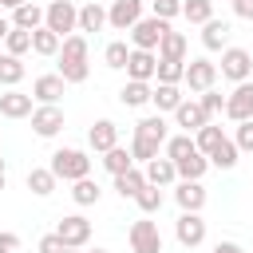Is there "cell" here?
Here are the masks:
<instances>
[{
  "label": "cell",
  "instance_id": "6da1fadb",
  "mask_svg": "<svg viewBox=\"0 0 253 253\" xmlns=\"http://www.w3.org/2000/svg\"><path fill=\"white\" fill-rule=\"evenodd\" d=\"M63 83H83L91 75V63H87V36H67L59 43V71H55Z\"/></svg>",
  "mask_w": 253,
  "mask_h": 253
},
{
  "label": "cell",
  "instance_id": "7a4b0ae2",
  "mask_svg": "<svg viewBox=\"0 0 253 253\" xmlns=\"http://www.w3.org/2000/svg\"><path fill=\"white\" fill-rule=\"evenodd\" d=\"M47 170L55 174V182H79V178H91V158H87V150L63 146V150L51 154V166Z\"/></svg>",
  "mask_w": 253,
  "mask_h": 253
},
{
  "label": "cell",
  "instance_id": "3957f363",
  "mask_svg": "<svg viewBox=\"0 0 253 253\" xmlns=\"http://www.w3.org/2000/svg\"><path fill=\"white\" fill-rule=\"evenodd\" d=\"M43 28L55 32L59 40L75 36V32H79V8H75L71 0H51V4L43 8Z\"/></svg>",
  "mask_w": 253,
  "mask_h": 253
},
{
  "label": "cell",
  "instance_id": "277c9868",
  "mask_svg": "<svg viewBox=\"0 0 253 253\" xmlns=\"http://www.w3.org/2000/svg\"><path fill=\"white\" fill-rule=\"evenodd\" d=\"M166 32H170L166 20H158V16H142V20L130 28V43H134L138 51H158V43H162Z\"/></svg>",
  "mask_w": 253,
  "mask_h": 253
},
{
  "label": "cell",
  "instance_id": "5b68a950",
  "mask_svg": "<svg viewBox=\"0 0 253 253\" xmlns=\"http://www.w3.org/2000/svg\"><path fill=\"white\" fill-rule=\"evenodd\" d=\"M55 237H59L67 249H83V245L91 241V221H87L83 213H67V217L55 225Z\"/></svg>",
  "mask_w": 253,
  "mask_h": 253
},
{
  "label": "cell",
  "instance_id": "8992f818",
  "mask_svg": "<svg viewBox=\"0 0 253 253\" xmlns=\"http://www.w3.org/2000/svg\"><path fill=\"white\" fill-rule=\"evenodd\" d=\"M217 71H221L225 79H233V83H245V79L253 75V55H249L245 47H225Z\"/></svg>",
  "mask_w": 253,
  "mask_h": 253
},
{
  "label": "cell",
  "instance_id": "52a82bcc",
  "mask_svg": "<svg viewBox=\"0 0 253 253\" xmlns=\"http://www.w3.org/2000/svg\"><path fill=\"white\" fill-rule=\"evenodd\" d=\"M126 237H130V253H162V233H158V225L150 217L134 221Z\"/></svg>",
  "mask_w": 253,
  "mask_h": 253
},
{
  "label": "cell",
  "instance_id": "ba28073f",
  "mask_svg": "<svg viewBox=\"0 0 253 253\" xmlns=\"http://www.w3.org/2000/svg\"><path fill=\"white\" fill-rule=\"evenodd\" d=\"M182 83H186L194 95L210 91V87L217 83V63H210V59H190V63H186V75H182Z\"/></svg>",
  "mask_w": 253,
  "mask_h": 253
},
{
  "label": "cell",
  "instance_id": "9c48e42d",
  "mask_svg": "<svg viewBox=\"0 0 253 253\" xmlns=\"http://www.w3.org/2000/svg\"><path fill=\"white\" fill-rule=\"evenodd\" d=\"M138 20H142V0H111L107 24H111L115 32H130Z\"/></svg>",
  "mask_w": 253,
  "mask_h": 253
},
{
  "label": "cell",
  "instance_id": "30bf717a",
  "mask_svg": "<svg viewBox=\"0 0 253 253\" xmlns=\"http://www.w3.org/2000/svg\"><path fill=\"white\" fill-rule=\"evenodd\" d=\"M174 237H178L186 249H198V245L206 241V221H202V213H178Z\"/></svg>",
  "mask_w": 253,
  "mask_h": 253
},
{
  "label": "cell",
  "instance_id": "8fae6325",
  "mask_svg": "<svg viewBox=\"0 0 253 253\" xmlns=\"http://www.w3.org/2000/svg\"><path fill=\"white\" fill-rule=\"evenodd\" d=\"M225 115H229L233 123L253 119V83H249V79H245V83H237V87L229 91V99H225Z\"/></svg>",
  "mask_w": 253,
  "mask_h": 253
},
{
  "label": "cell",
  "instance_id": "7c38bea8",
  "mask_svg": "<svg viewBox=\"0 0 253 253\" xmlns=\"http://www.w3.org/2000/svg\"><path fill=\"white\" fill-rule=\"evenodd\" d=\"M154 67H158V55H154V51H138V47H130V55H126V79H134V83H150V79H154Z\"/></svg>",
  "mask_w": 253,
  "mask_h": 253
},
{
  "label": "cell",
  "instance_id": "4fadbf2b",
  "mask_svg": "<svg viewBox=\"0 0 253 253\" xmlns=\"http://www.w3.org/2000/svg\"><path fill=\"white\" fill-rule=\"evenodd\" d=\"M63 91H67V83H63L59 75H40V79L32 83V99H40V107H59Z\"/></svg>",
  "mask_w": 253,
  "mask_h": 253
},
{
  "label": "cell",
  "instance_id": "5bb4252c",
  "mask_svg": "<svg viewBox=\"0 0 253 253\" xmlns=\"http://www.w3.org/2000/svg\"><path fill=\"white\" fill-rule=\"evenodd\" d=\"M32 130H36L40 138H55V134L63 130V111H59V107H36V111H32Z\"/></svg>",
  "mask_w": 253,
  "mask_h": 253
},
{
  "label": "cell",
  "instance_id": "9a60e30c",
  "mask_svg": "<svg viewBox=\"0 0 253 253\" xmlns=\"http://www.w3.org/2000/svg\"><path fill=\"white\" fill-rule=\"evenodd\" d=\"M174 202H178L182 213H202V206H206V186H202V182H178V186H174Z\"/></svg>",
  "mask_w": 253,
  "mask_h": 253
},
{
  "label": "cell",
  "instance_id": "2e32d148",
  "mask_svg": "<svg viewBox=\"0 0 253 253\" xmlns=\"http://www.w3.org/2000/svg\"><path fill=\"white\" fill-rule=\"evenodd\" d=\"M36 107H32V95H24V91H16V87H8L4 95H0V115L4 119H28Z\"/></svg>",
  "mask_w": 253,
  "mask_h": 253
},
{
  "label": "cell",
  "instance_id": "e0dca14e",
  "mask_svg": "<svg viewBox=\"0 0 253 253\" xmlns=\"http://www.w3.org/2000/svg\"><path fill=\"white\" fill-rule=\"evenodd\" d=\"M174 123H178V126H186V134H190V130H202V126L210 123V115L202 111V103H198V99H182V103H178V111H174Z\"/></svg>",
  "mask_w": 253,
  "mask_h": 253
},
{
  "label": "cell",
  "instance_id": "ac0fdd59",
  "mask_svg": "<svg viewBox=\"0 0 253 253\" xmlns=\"http://www.w3.org/2000/svg\"><path fill=\"white\" fill-rule=\"evenodd\" d=\"M87 142H91L95 154H107L111 146H119V126H115L111 119H99V123L87 130Z\"/></svg>",
  "mask_w": 253,
  "mask_h": 253
},
{
  "label": "cell",
  "instance_id": "d6986e66",
  "mask_svg": "<svg viewBox=\"0 0 253 253\" xmlns=\"http://www.w3.org/2000/svg\"><path fill=\"white\" fill-rule=\"evenodd\" d=\"M182 99H186V95L178 91V83H154V87H150V103L158 107V115H162V111H170V115H174Z\"/></svg>",
  "mask_w": 253,
  "mask_h": 253
},
{
  "label": "cell",
  "instance_id": "ffe728a7",
  "mask_svg": "<svg viewBox=\"0 0 253 253\" xmlns=\"http://www.w3.org/2000/svg\"><path fill=\"white\" fill-rule=\"evenodd\" d=\"M225 40H229V24L225 20H206L202 24V43H206V51H225Z\"/></svg>",
  "mask_w": 253,
  "mask_h": 253
},
{
  "label": "cell",
  "instance_id": "44dd1931",
  "mask_svg": "<svg viewBox=\"0 0 253 253\" xmlns=\"http://www.w3.org/2000/svg\"><path fill=\"white\" fill-rule=\"evenodd\" d=\"M142 174H146V182H150V186H158V190H162V186H174V178H178V170H174V162H170V158H150Z\"/></svg>",
  "mask_w": 253,
  "mask_h": 253
},
{
  "label": "cell",
  "instance_id": "7402d4cb",
  "mask_svg": "<svg viewBox=\"0 0 253 253\" xmlns=\"http://www.w3.org/2000/svg\"><path fill=\"white\" fill-rule=\"evenodd\" d=\"M158 59H170V63H186V36L182 32H166L162 43H158Z\"/></svg>",
  "mask_w": 253,
  "mask_h": 253
},
{
  "label": "cell",
  "instance_id": "603a6c76",
  "mask_svg": "<svg viewBox=\"0 0 253 253\" xmlns=\"http://www.w3.org/2000/svg\"><path fill=\"white\" fill-rule=\"evenodd\" d=\"M103 28H107V8L95 4V0L83 4V8H79V36H83V32H103Z\"/></svg>",
  "mask_w": 253,
  "mask_h": 253
},
{
  "label": "cell",
  "instance_id": "cb8c5ba5",
  "mask_svg": "<svg viewBox=\"0 0 253 253\" xmlns=\"http://www.w3.org/2000/svg\"><path fill=\"white\" fill-rule=\"evenodd\" d=\"M55 186H59V182H55V174H51L47 166H32V170H28V190H32L36 198L55 194Z\"/></svg>",
  "mask_w": 253,
  "mask_h": 253
},
{
  "label": "cell",
  "instance_id": "d4e9b609",
  "mask_svg": "<svg viewBox=\"0 0 253 253\" xmlns=\"http://www.w3.org/2000/svg\"><path fill=\"white\" fill-rule=\"evenodd\" d=\"M12 28H24V32L43 28V8H40V4H20V8L12 12Z\"/></svg>",
  "mask_w": 253,
  "mask_h": 253
},
{
  "label": "cell",
  "instance_id": "484cf974",
  "mask_svg": "<svg viewBox=\"0 0 253 253\" xmlns=\"http://www.w3.org/2000/svg\"><path fill=\"white\" fill-rule=\"evenodd\" d=\"M134 134H138V138H154V142H162V146H166V138H170L162 115H146V119H138V123H134Z\"/></svg>",
  "mask_w": 253,
  "mask_h": 253
},
{
  "label": "cell",
  "instance_id": "4316f807",
  "mask_svg": "<svg viewBox=\"0 0 253 253\" xmlns=\"http://www.w3.org/2000/svg\"><path fill=\"white\" fill-rule=\"evenodd\" d=\"M221 138H225V130H221V126H213V123H206L202 130H194V146H198V154H206V158L221 146Z\"/></svg>",
  "mask_w": 253,
  "mask_h": 253
},
{
  "label": "cell",
  "instance_id": "83f0119b",
  "mask_svg": "<svg viewBox=\"0 0 253 253\" xmlns=\"http://www.w3.org/2000/svg\"><path fill=\"white\" fill-rule=\"evenodd\" d=\"M174 170H178L182 182H202V174L210 170V158H206V154H190V158L174 162Z\"/></svg>",
  "mask_w": 253,
  "mask_h": 253
},
{
  "label": "cell",
  "instance_id": "f1b7e54d",
  "mask_svg": "<svg viewBox=\"0 0 253 253\" xmlns=\"http://www.w3.org/2000/svg\"><path fill=\"white\" fill-rule=\"evenodd\" d=\"M119 103H123V107H146V103H150V83H134V79H126L123 91H119Z\"/></svg>",
  "mask_w": 253,
  "mask_h": 253
},
{
  "label": "cell",
  "instance_id": "f546056e",
  "mask_svg": "<svg viewBox=\"0 0 253 253\" xmlns=\"http://www.w3.org/2000/svg\"><path fill=\"white\" fill-rule=\"evenodd\" d=\"M142 186H146V174H142L138 166H130L126 174H119V178H115V190H119V198H134Z\"/></svg>",
  "mask_w": 253,
  "mask_h": 253
},
{
  "label": "cell",
  "instance_id": "4dcf8cb0",
  "mask_svg": "<svg viewBox=\"0 0 253 253\" xmlns=\"http://www.w3.org/2000/svg\"><path fill=\"white\" fill-rule=\"evenodd\" d=\"M4 51H8V55H16V59H24V55L32 51V32H24V28H12V32L4 36Z\"/></svg>",
  "mask_w": 253,
  "mask_h": 253
},
{
  "label": "cell",
  "instance_id": "1f68e13d",
  "mask_svg": "<svg viewBox=\"0 0 253 253\" xmlns=\"http://www.w3.org/2000/svg\"><path fill=\"white\" fill-rule=\"evenodd\" d=\"M59 43H63V40H59L55 32H47V28H36V32H32V51H36V55H59Z\"/></svg>",
  "mask_w": 253,
  "mask_h": 253
},
{
  "label": "cell",
  "instance_id": "d6a6232c",
  "mask_svg": "<svg viewBox=\"0 0 253 253\" xmlns=\"http://www.w3.org/2000/svg\"><path fill=\"white\" fill-rule=\"evenodd\" d=\"M190 154H198V146H194L190 134H170V138H166V158H170V162H182V158H190Z\"/></svg>",
  "mask_w": 253,
  "mask_h": 253
},
{
  "label": "cell",
  "instance_id": "836d02e7",
  "mask_svg": "<svg viewBox=\"0 0 253 253\" xmlns=\"http://www.w3.org/2000/svg\"><path fill=\"white\" fill-rule=\"evenodd\" d=\"M103 166L119 178V174H126V170L134 166V158H130V150H126V146H111V150L103 154Z\"/></svg>",
  "mask_w": 253,
  "mask_h": 253
},
{
  "label": "cell",
  "instance_id": "e575fe53",
  "mask_svg": "<svg viewBox=\"0 0 253 253\" xmlns=\"http://www.w3.org/2000/svg\"><path fill=\"white\" fill-rule=\"evenodd\" d=\"M237 154H241V150L233 146V138H221V146L210 154V166H217V170H233V166H237Z\"/></svg>",
  "mask_w": 253,
  "mask_h": 253
},
{
  "label": "cell",
  "instance_id": "d590c367",
  "mask_svg": "<svg viewBox=\"0 0 253 253\" xmlns=\"http://www.w3.org/2000/svg\"><path fill=\"white\" fill-rule=\"evenodd\" d=\"M99 182H91V178H79V182H71V198H75V206H95L99 202Z\"/></svg>",
  "mask_w": 253,
  "mask_h": 253
},
{
  "label": "cell",
  "instance_id": "8d00e7d4",
  "mask_svg": "<svg viewBox=\"0 0 253 253\" xmlns=\"http://www.w3.org/2000/svg\"><path fill=\"white\" fill-rule=\"evenodd\" d=\"M182 16L190 24H206L213 20V0H182Z\"/></svg>",
  "mask_w": 253,
  "mask_h": 253
},
{
  "label": "cell",
  "instance_id": "74e56055",
  "mask_svg": "<svg viewBox=\"0 0 253 253\" xmlns=\"http://www.w3.org/2000/svg\"><path fill=\"white\" fill-rule=\"evenodd\" d=\"M20 79H24V59H16V55L4 51V55H0V83H4V87H16Z\"/></svg>",
  "mask_w": 253,
  "mask_h": 253
},
{
  "label": "cell",
  "instance_id": "f35d334b",
  "mask_svg": "<svg viewBox=\"0 0 253 253\" xmlns=\"http://www.w3.org/2000/svg\"><path fill=\"white\" fill-rule=\"evenodd\" d=\"M134 202H138V210H142V213H158L166 198H162V190H158V186H150V182H146V186L134 194Z\"/></svg>",
  "mask_w": 253,
  "mask_h": 253
},
{
  "label": "cell",
  "instance_id": "ab89813d",
  "mask_svg": "<svg viewBox=\"0 0 253 253\" xmlns=\"http://www.w3.org/2000/svg\"><path fill=\"white\" fill-rule=\"evenodd\" d=\"M158 150H162V142H154V138H138V134H134V142H130V158L142 162V166H146L150 158H158Z\"/></svg>",
  "mask_w": 253,
  "mask_h": 253
},
{
  "label": "cell",
  "instance_id": "60d3db41",
  "mask_svg": "<svg viewBox=\"0 0 253 253\" xmlns=\"http://www.w3.org/2000/svg\"><path fill=\"white\" fill-rule=\"evenodd\" d=\"M182 75H186V63L158 59V67H154V79H158V83H182Z\"/></svg>",
  "mask_w": 253,
  "mask_h": 253
},
{
  "label": "cell",
  "instance_id": "b9f144b4",
  "mask_svg": "<svg viewBox=\"0 0 253 253\" xmlns=\"http://www.w3.org/2000/svg\"><path fill=\"white\" fill-rule=\"evenodd\" d=\"M126 55H130V47H126L123 40H115V43H107V51H103V59H107V67H115V71H123V67H126Z\"/></svg>",
  "mask_w": 253,
  "mask_h": 253
},
{
  "label": "cell",
  "instance_id": "7bdbcfd3",
  "mask_svg": "<svg viewBox=\"0 0 253 253\" xmlns=\"http://www.w3.org/2000/svg\"><path fill=\"white\" fill-rule=\"evenodd\" d=\"M198 103H202V111H206L210 119L225 111V99H221V91H213V87H210V91H202V99H198Z\"/></svg>",
  "mask_w": 253,
  "mask_h": 253
},
{
  "label": "cell",
  "instance_id": "ee69618b",
  "mask_svg": "<svg viewBox=\"0 0 253 253\" xmlns=\"http://www.w3.org/2000/svg\"><path fill=\"white\" fill-rule=\"evenodd\" d=\"M150 8H154V16L158 20H174V16H182V0H150Z\"/></svg>",
  "mask_w": 253,
  "mask_h": 253
},
{
  "label": "cell",
  "instance_id": "f6af8a7d",
  "mask_svg": "<svg viewBox=\"0 0 253 253\" xmlns=\"http://www.w3.org/2000/svg\"><path fill=\"white\" fill-rule=\"evenodd\" d=\"M233 146L237 150H253V119L237 123V134H233Z\"/></svg>",
  "mask_w": 253,
  "mask_h": 253
},
{
  "label": "cell",
  "instance_id": "bcb514c9",
  "mask_svg": "<svg viewBox=\"0 0 253 253\" xmlns=\"http://www.w3.org/2000/svg\"><path fill=\"white\" fill-rule=\"evenodd\" d=\"M67 245L55 237V233H47V237H40V253H63Z\"/></svg>",
  "mask_w": 253,
  "mask_h": 253
},
{
  "label": "cell",
  "instance_id": "7dc6e473",
  "mask_svg": "<svg viewBox=\"0 0 253 253\" xmlns=\"http://www.w3.org/2000/svg\"><path fill=\"white\" fill-rule=\"evenodd\" d=\"M20 249V237L16 233H0V253H16Z\"/></svg>",
  "mask_w": 253,
  "mask_h": 253
},
{
  "label": "cell",
  "instance_id": "c3c4849f",
  "mask_svg": "<svg viewBox=\"0 0 253 253\" xmlns=\"http://www.w3.org/2000/svg\"><path fill=\"white\" fill-rule=\"evenodd\" d=\"M233 12L241 20H253V0H233Z\"/></svg>",
  "mask_w": 253,
  "mask_h": 253
},
{
  "label": "cell",
  "instance_id": "681fc988",
  "mask_svg": "<svg viewBox=\"0 0 253 253\" xmlns=\"http://www.w3.org/2000/svg\"><path fill=\"white\" fill-rule=\"evenodd\" d=\"M213 253H249L245 245H237V241H217L213 245Z\"/></svg>",
  "mask_w": 253,
  "mask_h": 253
},
{
  "label": "cell",
  "instance_id": "f907efd6",
  "mask_svg": "<svg viewBox=\"0 0 253 253\" xmlns=\"http://www.w3.org/2000/svg\"><path fill=\"white\" fill-rule=\"evenodd\" d=\"M8 32H12V20H4V16H0V43H4V36H8Z\"/></svg>",
  "mask_w": 253,
  "mask_h": 253
},
{
  "label": "cell",
  "instance_id": "816d5d0a",
  "mask_svg": "<svg viewBox=\"0 0 253 253\" xmlns=\"http://www.w3.org/2000/svg\"><path fill=\"white\" fill-rule=\"evenodd\" d=\"M20 4H28V0H0V8H12V12H16Z\"/></svg>",
  "mask_w": 253,
  "mask_h": 253
},
{
  "label": "cell",
  "instance_id": "f5cc1de1",
  "mask_svg": "<svg viewBox=\"0 0 253 253\" xmlns=\"http://www.w3.org/2000/svg\"><path fill=\"white\" fill-rule=\"evenodd\" d=\"M63 253H83V249H63Z\"/></svg>",
  "mask_w": 253,
  "mask_h": 253
},
{
  "label": "cell",
  "instance_id": "db71d44e",
  "mask_svg": "<svg viewBox=\"0 0 253 253\" xmlns=\"http://www.w3.org/2000/svg\"><path fill=\"white\" fill-rule=\"evenodd\" d=\"M0 174H4V158H0Z\"/></svg>",
  "mask_w": 253,
  "mask_h": 253
},
{
  "label": "cell",
  "instance_id": "11a10c76",
  "mask_svg": "<svg viewBox=\"0 0 253 253\" xmlns=\"http://www.w3.org/2000/svg\"><path fill=\"white\" fill-rule=\"evenodd\" d=\"M0 190H4V174H0Z\"/></svg>",
  "mask_w": 253,
  "mask_h": 253
},
{
  "label": "cell",
  "instance_id": "9f6ffc18",
  "mask_svg": "<svg viewBox=\"0 0 253 253\" xmlns=\"http://www.w3.org/2000/svg\"><path fill=\"white\" fill-rule=\"evenodd\" d=\"M91 253H107V249H91Z\"/></svg>",
  "mask_w": 253,
  "mask_h": 253
},
{
  "label": "cell",
  "instance_id": "6f0895ef",
  "mask_svg": "<svg viewBox=\"0 0 253 253\" xmlns=\"http://www.w3.org/2000/svg\"><path fill=\"white\" fill-rule=\"evenodd\" d=\"M229 4H233V0H229Z\"/></svg>",
  "mask_w": 253,
  "mask_h": 253
}]
</instances>
